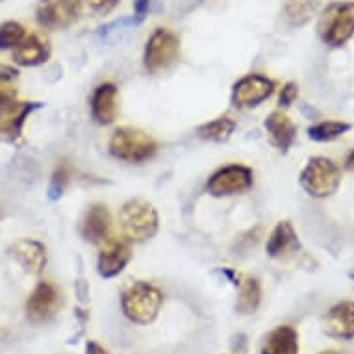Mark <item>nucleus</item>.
<instances>
[{"instance_id": "20e7f679", "label": "nucleus", "mask_w": 354, "mask_h": 354, "mask_svg": "<svg viewBox=\"0 0 354 354\" xmlns=\"http://www.w3.org/2000/svg\"><path fill=\"white\" fill-rule=\"evenodd\" d=\"M180 56V39L169 28H156L145 45L143 64L151 75L171 69Z\"/></svg>"}, {"instance_id": "39448f33", "label": "nucleus", "mask_w": 354, "mask_h": 354, "mask_svg": "<svg viewBox=\"0 0 354 354\" xmlns=\"http://www.w3.org/2000/svg\"><path fill=\"white\" fill-rule=\"evenodd\" d=\"M321 39L330 47H342L354 35V2H336L326 8L321 15Z\"/></svg>"}, {"instance_id": "b1692460", "label": "nucleus", "mask_w": 354, "mask_h": 354, "mask_svg": "<svg viewBox=\"0 0 354 354\" xmlns=\"http://www.w3.org/2000/svg\"><path fill=\"white\" fill-rule=\"evenodd\" d=\"M351 130V124L343 121H323L308 128V136L314 141H332Z\"/></svg>"}, {"instance_id": "412c9836", "label": "nucleus", "mask_w": 354, "mask_h": 354, "mask_svg": "<svg viewBox=\"0 0 354 354\" xmlns=\"http://www.w3.org/2000/svg\"><path fill=\"white\" fill-rule=\"evenodd\" d=\"M236 130V121L230 117H219L214 121L206 122L198 128V138H203L206 141H215V143H223V141L230 140V136Z\"/></svg>"}, {"instance_id": "5701e85b", "label": "nucleus", "mask_w": 354, "mask_h": 354, "mask_svg": "<svg viewBox=\"0 0 354 354\" xmlns=\"http://www.w3.org/2000/svg\"><path fill=\"white\" fill-rule=\"evenodd\" d=\"M317 13L315 0H290L286 6V19L291 26H302Z\"/></svg>"}, {"instance_id": "7ed1b4c3", "label": "nucleus", "mask_w": 354, "mask_h": 354, "mask_svg": "<svg viewBox=\"0 0 354 354\" xmlns=\"http://www.w3.org/2000/svg\"><path fill=\"white\" fill-rule=\"evenodd\" d=\"M110 152L122 162H149L158 152V143L154 141V138L138 128H117L111 134Z\"/></svg>"}, {"instance_id": "72a5a7b5", "label": "nucleus", "mask_w": 354, "mask_h": 354, "mask_svg": "<svg viewBox=\"0 0 354 354\" xmlns=\"http://www.w3.org/2000/svg\"><path fill=\"white\" fill-rule=\"evenodd\" d=\"M319 354H339V353H336V351H325V353H319Z\"/></svg>"}, {"instance_id": "6ab92c4d", "label": "nucleus", "mask_w": 354, "mask_h": 354, "mask_svg": "<svg viewBox=\"0 0 354 354\" xmlns=\"http://www.w3.org/2000/svg\"><path fill=\"white\" fill-rule=\"evenodd\" d=\"M261 354H299V332L293 326H277L266 337Z\"/></svg>"}, {"instance_id": "a211bd4d", "label": "nucleus", "mask_w": 354, "mask_h": 354, "mask_svg": "<svg viewBox=\"0 0 354 354\" xmlns=\"http://www.w3.org/2000/svg\"><path fill=\"white\" fill-rule=\"evenodd\" d=\"M266 130H268L269 140L279 151L286 152L293 145L297 136L295 124L291 122V119L282 111H273L271 115L266 119Z\"/></svg>"}, {"instance_id": "1a4fd4ad", "label": "nucleus", "mask_w": 354, "mask_h": 354, "mask_svg": "<svg viewBox=\"0 0 354 354\" xmlns=\"http://www.w3.org/2000/svg\"><path fill=\"white\" fill-rule=\"evenodd\" d=\"M274 91L273 80L261 75H247L234 86L232 104L236 108H254L268 100Z\"/></svg>"}, {"instance_id": "393cba45", "label": "nucleus", "mask_w": 354, "mask_h": 354, "mask_svg": "<svg viewBox=\"0 0 354 354\" xmlns=\"http://www.w3.org/2000/svg\"><path fill=\"white\" fill-rule=\"evenodd\" d=\"M73 176H75V167H73V163L67 162V160H62L58 163V167L54 169L53 173V180H50V187H48V197L58 198L64 195V192L67 189V186L73 180Z\"/></svg>"}, {"instance_id": "c756f323", "label": "nucleus", "mask_w": 354, "mask_h": 354, "mask_svg": "<svg viewBox=\"0 0 354 354\" xmlns=\"http://www.w3.org/2000/svg\"><path fill=\"white\" fill-rule=\"evenodd\" d=\"M152 0H134V19L136 23H141L151 10Z\"/></svg>"}, {"instance_id": "f03ea898", "label": "nucleus", "mask_w": 354, "mask_h": 354, "mask_svg": "<svg viewBox=\"0 0 354 354\" xmlns=\"http://www.w3.org/2000/svg\"><path fill=\"white\" fill-rule=\"evenodd\" d=\"M121 227L128 241L143 243L156 236L160 219L156 208L143 198H132L121 208Z\"/></svg>"}, {"instance_id": "f8f14e48", "label": "nucleus", "mask_w": 354, "mask_h": 354, "mask_svg": "<svg viewBox=\"0 0 354 354\" xmlns=\"http://www.w3.org/2000/svg\"><path fill=\"white\" fill-rule=\"evenodd\" d=\"M132 258L130 243L124 239H108L99 254V274L104 279H113L127 268Z\"/></svg>"}, {"instance_id": "aec40b11", "label": "nucleus", "mask_w": 354, "mask_h": 354, "mask_svg": "<svg viewBox=\"0 0 354 354\" xmlns=\"http://www.w3.org/2000/svg\"><path fill=\"white\" fill-rule=\"evenodd\" d=\"M299 247V238H297L295 228L291 227L290 221H282L273 228L268 239V254L271 258H282L290 254Z\"/></svg>"}, {"instance_id": "cd10ccee", "label": "nucleus", "mask_w": 354, "mask_h": 354, "mask_svg": "<svg viewBox=\"0 0 354 354\" xmlns=\"http://www.w3.org/2000/svg\"><path fill=\"white\" fill-rule=\"evenodd\" d=\"M297 95H299V87L297 84L290 82V84H286L282 87V93H280V106L282 108H288V106L293 104V100L297 99Z\"/></svg>"}, {"instance_id": "a878e982", "label": "nucleus", "mask_w": 354, "mask_h": 354, "mask_svg": "<svg viewBox=\"0 0 354 354\" xmlns=\"http://www.w3.org/2000/svg\"><path fill=\"white\" fill-rule=\"evenodd\" d=\"M24 37H26V30L21 23L8 21V23L0 24V50L15 48Z\"/></svg>"}, {"instance_id": "473e14b6", "label": "nucleus", "mask_w": 354, "mask_h": 354, "mask_svg": "<svg viewBox=\"0 0 354 354\" xmlns=\"http://www.w3.org/2000/svg\"><path fill=\"white\" fill-rule=\"evenodd\" d=\"M347 165H348V169H354V151L351 152V156H348V160H347Z\"/></svg>"}, {"instance_id": "7c9ffc66", "label": "nucleus", "mask_w": 354, "mask_h": 354, "mask_svg": "<svg viewBox=\"0 0 354 354\" xmlns=\"http://www.w3.org/2000/svg\"><path fill=\"white\" fill-rule=\"evenodd\" d=\"M17 69H13L10 65L0 64V84H12L17 78Z\"/></svg>"}, {"instance_id": "2eb2a0df", "label": "nucleus", "mask_w": 354, "mask_h": 354, "mask_svg": "<svg viewBox=\"0 0 354 354\" xmlns=\"http://www.w3.org/2000/svg\"><path fill=\"white\" fill-rule=\"evenodd\" d=\"M48 56H50V45L47 39H43L37 34L26 35L13 50L15 64L23 67H35V65L45 64Z\"/></svg>"}, {"instance_id": "f3484780", "label": "nucleus", "mask_w": 354, "mask_h": 354, "mask_svg": "<svg viewBox=\"0 0 354 354\" xmlns=\"http://www.w3.org/2000/svg\"><path fill=\"white\" fill-rule=\"evenodd\" d=\"M13 254L17 261L32 274H39L47 266V250L39 241L34 239H21L13 245Z\"/></svg>"}, {"instance_id": "4be33fe9", "label": "nucleus", "mask_w": 354, "mask_h": 354, "mask_svg": "<svg viewBox=\"0 0 354 354\" xmlns=\"http://www.w3.org/2000/svg\"><path fill=\"white\" fill-rule=\"evenodd\" d=\"M261 302V286L256 279H245L239 282L238 310L241 314H254Z\"/></svg>"}, {"instance_id": "bb28decb", "label": "nucleus", "mask_w": 354, "mask_h": 354, "mask_svg": "<svg viewBox=\"0 0 354 354\" xmlns=\"http://www.w3.org/2000/svg\"><path fill=\"white\" fill-rule=\"evenodd\" d=\"M89 10L95 13H99V15H106V13H110L113 8L121 2V0H86Z\"/></svg>"}, {"instance_id": "6e6552de", "label": "nucleus", "mask_w": 354, "mask_h": 354, "mask_svg": "<svg viewBox=\"0 0 354 354\" xmlns=\"http://www.w3.org/2000/svg\"><path fill=\"white\" fill-rule=\"evenodd\" d=\"M82 13V0H41L35 8L39 26L47 30L67 28Z\"/></svg>"}, {"instance_id": "4468645a", "label": "nucleus", "mask_w": 354, "mask_h": 354, "mask_svg": "<svg viewBox=\"0 0 354 354\" xmlns=\"http://www.w3.org/2000/svg\"><path fill=\"white\" fill-rule=\"evenodd\" d=\"M119 89L113 84H100L91 97V115L99 124H111L117 117Z\"/></svg>"}, {"instance_id": "423d86ee", "label": "nucleus", "mask_w": 354, "mask_h": 354, "mask_svg": "<svg viewBox=\"0 0 354 354\" xmlns=\"http://www.w3.org/2000/svg\"><path fill=\"white\" fill-rule=\"evenodd\" d=\"M301 184L312 197H330L342 184V171L328 158H312L302 169Z\"/></svg>"}, {"instance_id": "c85d7f7f", "label": "nucleus", "mask_w": 354, "mask_h": 354, "mask_svg": "<svg viewBox=\"0 0 354 354\" xmlns=\"http://www.w3.org/2000/svg\"><path fill=\"white\" fill-rule=\"evenodd\" d=\"M17 99V89L12 84H0V106Z\"/></svg>"}, {"instance_id": "2f4dec72", "label": "nucleus", "mask_w": 354, "mask_h": 354, "mask_svg": "<svg viewBox=\"0 0 354 354\" xmlns=\"http://www.w3.org/2000/svg\"><path fill=\"white\" fill-rule=\"evenodd\" d=\"M86 353L87 354H108V351H104V347H100L97 342H87Z\"/></svg>"}, {"instance_id": "9d476101", "label": "nucleus", "mask_w": 354, "mask_h": 354, "mask_svg": "<svg viewBox=\"0 0 354 354\" xmlns=\"http://www.w3.org/2000/svg\"><path fill=\"white\" fill-rule=\"evenodd\" d=\"M39 102H19L17 99L0 106V140L15 143L23 136L24 122L34 110L39 108Z\"/></svg>"}, {"instance_id": "ddd939ff", "label": "nucleus", "mask_w": 354, "mask_h": 354, "mask_svg": "<svg viewBox=\"0 0 354 354\" xmlns=\"http://www.w3.org/2000/svg\"><path fill=\"white\" fill-rule=\"evenodd\" d=\"M111 234V215L104 204H93L82 221V236L91 243L108 241Z\"/></svg>"}, {"instance_id": "dca6fc26", "label": "nucleus", "mask_w": 354, "mask_h": 354, "mask_svg": "<svg viewBox=\"0 0 354 354\" xmlns=\"http://www.w3.org/2000/svg\"><path fill=\"white\" fill-rule=\"evenodd\" d=\"M326 332L337 339H353L354 337V301L339 302L330 308L325 319Z\"/></svg>"}, {"instance_id": "f257e3e1", "label": "nucleus", "mask_w": 354, "mask_h": 354, "mask_svg": "<svg viewBox=\"0 0 354 354\" xmlns=\"http://www.w3.org/2000/svg\"><path fill=\"white\" fill-rule=\"evenodd\" d=\"M163 304L162 291L156 286L149 282H132L122 291L121 306L122 312L128 319L140 323V325H149L156 319L160 314V308Z\"/></svg>"}, {"instance_id": "9b49d317", "label": "nucleus", "mask_w": 354, "mask_h": 354, "mask_svg": "<svg viewBox=\"0 0 354 354\" xmlns=\"http://www.w3.org/2000/svg\"><path fill=\"white\" fill-rule=\"evenodd\" d=\"M62 299L58 290L50 282H39L26 302V315L34 325L53 319L58 312Z\"/></svg>"}, {"instance_id": "0eeeda50", "label": "nucleus", "mask_w": 354, "mask_h": 354, "mask_svg": "<svg viewBox=\"0 0 354 354\" xmlns=\"http://www.w3.org/2000/svg\"><path fill=\"white\" fill-rule=\"evenodd\" d=\"M252 184H254L252 169L241 165V163H232V165H227L212 174V178L206 184V189L214 197H228V195L247 192L252 187Z\"/></svg>"}]
</instances>
